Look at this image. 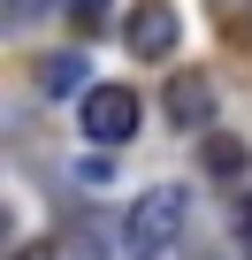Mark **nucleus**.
Masks as SVG:
<instances>
[{"mask_svg":"<svg viewBox=\"0 0 252 260\" xmlns=\"http://www.w3.org/2000/svg\"><path fill=\"white\" fill-rule=\"evenodd\" d=\"M39 8H54V0H8V16L23 23V16H39Z\"/></svg>","mask_w":252,"mask_h":260,"instance_id":"nucleus-8","label":"nucleus"},{"mask_svg":"<svg viewBox=\"0 0 252 260\" xmlns=\"http://www.w3.org/2000/svg\"><path fill=\"white\" fill-rule=\"evenodd\" d=\"M77 122H84V138H92V146H130V130H138V100L122 92V84H92Z\"/></svg>","mask_w":252,"mask_h":260,"instance_id":"nucleus-2","label":"nucleus"},{"mask_svg":"<svg viewBox=\"0 0 252 260\" xmlns=\"http://www.w3.org/2000/svg\"><path fill=\"white\" fill-rule=\"evenodd\" d=\"M184 214H191L184 184H153L130 214H122V252L130 260H168V245L184 237Z\"/></svg>","mask_w":252,"mask_h":260,"instance_id":"nucleus-1","label":"nucleus"},{"mask_svg":"<svg viewBox=\"0 0 252 260\" xmlns=\"http://www.w3.org/2000/svg\"><path fill=\"white\" fill-rule=\"evenodd\" d=\"M69 8H77V23H99V16L115 8V0H69Z\"/></svg>","mask_w":252,"mask_h":260,"instance_id":"nucleus-7","label":"nucleus"},{"mask_svg":"<svg viewBox=\"0 0 252 260\" xmlns=\"http://www.w3.org/2000/svg\"><path fill=\"white\" fill-rule=\"evenodd\" d=\"M16 260H61V252H54V245H31V252H16Z\"/></svg>","mask_w":252,"mask_h":260,"instance_id":"nucleus-9","label":"nucleus"},{"mask_svg":"<svg viewBox=\"0 0 252 260\" xmlns=\"http://www.w3.org/2000/svg\"><path fill=\"white\" fill-rule=\"evenodd\" d=\"M39 84L61 100V92H84V54H46L39 61Z\"/></svg>","mask_w":252,"mask_h":260,"instance_id":"nucleus-5","label":"nucleus"},{"mask_svg":"<svg viewBox=\"0 0 252 260\" xmlns=\"http://www.w3.org/2000/svg\"><path fill=\"white\" fill-rule=\"evenodd\" d=\"M206 169H244V146L237 138H206Z\"/></svg>","mask_w":252,"mask_h":260,"instance_id":"nucleus-6","label":"nucleus"},{"mask_svg":"<svg viewBox=\"0 0 252 260\" xmlns=\"http://www.w3.org/2000/svg\"><path fill=\"white\" fill-rule=\"evenodd\" d=\"M122 39H130V54H176V39H184V23H176V8L168 0H138L130 16H122Z\"/></svg>","mask_w":252,"mask_h":260,"instance_id":"nucleus-3","label":"nucleus"},{"mask_svg":"<svg viewBox=\"0 0 252 260\" xmlns=\"http://www.w3.org/2000/svg\"><path fill=\"white\" fill-rule=\"evenodd\" d=\"M168 115H176V130H206L214 122V84L191 69V77H176L168 84Z\"/></svg>","mask_w":252,"mask_h":260,"instance_id":"nucleus-4","label":"nucleus"}]
</instances>
